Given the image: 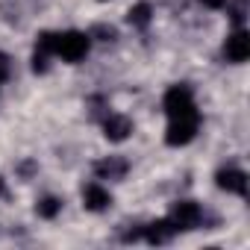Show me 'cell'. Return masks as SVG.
<instances>
[{
	"mask_svg": "<svg viewBox=\"0 0 250 250\" xmlns=\"http://www.w3.org/2000/svg\"><path fill=\"white\" fill-rule=\"evenodd\" d=\"M165 112H168V121H177V118H197V103H194V94L188 85H171L165 91V100H162Z\"/></svg>",
	"mask_w": 250,
	"mask_h": 250,
	"instance_id": "6da1fadb",
	"label": "cell"
},
{
	"mask_svg": "<svg viewBox=\"0 0 250 250\" xmlns=\"http://www.w3.org/2000/svg\"><path fill=\"white\" fill-rule=\"evenodd\" d=\"M91 47V36L80 33V30H68V33H56V56H62L65 62H80L85 59Z\"/></svg>",
	"mask_w": 250,
	"mask_h": 250,
	"instance_id": "7a4b0ae2",
	"label": "cell"
},
{
	"mask_svg": "<svg viewBox=\"0 0 250 250\" xmlns=\"http://www.w3.org/2000/svg\"><path fill=\"white\" fill-rule=\"evenodd\" d=\"M168 221L174 224L177 232H188V229H197V227H200L203 209H200V203H194V200H180V203L171 209V218H168Z\"/></svg>",
	"mask_w": 250,
	"mask_h": 250,
	"instance_id": "3957f363",
	"label": "cell"
},
{
	"mask_svg": "<svg viewBox=\"0 0 250 250\" xmlns=\"http://www.w3.org/2000/svg\"><path fill=\"white\" fill-rule=\"evenodd\" d=\"M197 127H200V115H197V118H177V121H168L165 142H168L171 147H183V145H188V142L197 136Z\"/></svg>",
	"mask_w": 250,
	"mask_h": 250,
	"instance_id": "277c9868",
	"label": "cell"
},
{
	"mask_svg": "<svg viewBox=\"0 0 250 250\" xmlns=\"http://www.w3.org/2000/svg\"><path fill=\"white\" fill-rule=\"evenodd\" d=\"M224 56H227V62H232V65L247 62V56H250V33H247L244 27H238V30L224 42Z\"/></svg>",
	"mask_w": 250,
	"mask_h": 250,
	"instance_id": "5b68a950",
	"label": "cell"
},
{
	"mask_svg": "<svg viewBox=\"0 0 250 250\" xmlns=\"http://www.w3.org/2000/svg\"><path fill=\"white\" fill-rule=\"evenodd\" d=\"M53 56H56V33H47V30H44V33H39V39H36L33 71H36V74H44Z\"/></svg>",
	"mask_w": 250,
	"mask_h": 250,
	"instance_id": "8992f818",
	"label": "cell"
},
{
	"mask_svg": "<svg viewBox=\"0 0 250 250\" xmlns=\"http://www.w3.org/2000/svg\"><path fill=\"white\" fill-rule=\"evenodd\" d=\"M133 133V121L127 115H121V112H109L103 118V136L109 142H124V139H130Z\"/></svg>",
	"mask_w": 250,
	"mask_h": 250,
	"instance_id": "52a82bcc",
	"label": "cell"
},
{
	"mask_svg": "<svg viewBox=\"0 0 250 250\" xmlns=\"http://www.w3.org/2000/svg\"><path fill=\"white\" fill-rule=\"evenodd\" d=\"M215 180H218V188H224L227 194H238V197L247 194V174L238 168H224V171H218Z\"/></svg>",
	"mask_w": 250,
	"mask_h": 250,
	"instance_id": "ba28073f",
	"label": "cell"
},
{
	"mask_svg": "<svg viewBox=\"0 0 250 250\" xmlns=\"http://www.w3.org/2000/svg\"><path fill=\"white\" fill-rule=\"evenodd\" d=\"M127 171H130V165H127V159H124V156H103V159L94 162L97 180H124V174H127Z\"/></svg>",
	"mask_w": 250,
	"mask_h": 250,
	"instance_id": "9c48e42d",
	"label": "cell"
},
{
	"mask_svg": "<svg viewBox=\"0 0 250 250\" xmlns=\"http://www.w3.org/2000/svg\"><path fill=\"white\" fill-rule=\"evenodd\" d=\"M83 203H85L88 212H103V209L112 206V194H109L100 183H88V186L83 188Z\"/></svg>",
	"mask_w": 250,
	"mask_h": 250,
	"instance_id": "30bf717a",
	"label": "cell"
},
{
	"mask_svg": "<svg viewBox=\"0 0 250 250\" xmlns=\"http://www.w3.org/2000/svg\"><path fill=\"white\" fill-rule=\"evenodd\" d=\"M174 224L168 221V218H162V221H153V224H147V227H142V235L150 241V244H168L171 238H174Z\"/></svg>",
	"mask_w": 250,
	"mask_h": 250,
	"instance_id": "8fae6325",
	"label": "cell"
},
{
	"mask_svg": "<svg viewBox=\"0 0 250 250\" xmlns=\"http://www.w3.org/2000/svg\"><path fill=\"white\" fill-rule=\"evenodd\" d=\"M127 18H130V24H133V27L147 30V27H150V21H153V6L142 0V3H136V6L130 9V15H127Z\"/></svg>",
	"mask_w": 250,
	"mask_h": 250,
	"instance_id": "7c38bea8",
	"label": "cell"
},
{
	"mask_svg": "<svg viewBox=\"0 0 250 250\" xmlns=\"http://www.w3.org/2000/svg\"><path fill=\"white\" fill-rule=\"evenodd\" d=\"M36 212H39V218H47V221H53L59 212H62V200L59 197H42L39 203H36Z\"/></svg>",
	"mask_w": 250,
	"mask_h": 250,
	"instance_id": "4fadbf2b",
	"label": "cell"
},
{
	"mask_svg": "<svg viewBox=\"0 0 250 250\" xmlns=\"http://www.w3.org/2000/svg\"><path fill=\"white\" fill-rule=\"evenodd\" d=\"M227 15H229V21H232V27L238 30V27H244V21H247V0H227Z\"/></svg>",
	"mask_w": 250,
	"mask_h": 250,
	"instance_id": "5bb4252c",
	"label": "cell"
},
{
	"mask_svg": "<svg viewBox=\"0 0 250 250\" xmlns=\"http://www.w3.org/2000/svg\"><path fill=\"white\" fill-rule=\"evenodd\" d=\"M91 39H100V42H115L118 39V30L115 27H106V24H97L91 30Z\"/></svg>",
	"mask_w": 250,
	"mask_h": 250,
	"instance_id": "9a60e30c",
	"label": "cell"
},
{
	"mask_svg": "<svg viewBox=\"0 0 250 250\" xmlns=\"http://www.w3.org/2000/svg\"><path fill=\"white\" fill-rule=\"evenodd\" d=\"M9 77H12V59L0 50V83H6Z\"/></svg>",
	"mask_w": 250,
	"mask_h": 250,
	"instance_id": "2e32d148",
	"label": "cell"
},
{
	"mask_svg": "<svg viewBox=\"0 0 250 250\" xmlns=\"http://www.w3.org/2000/svg\"><path fill=\"white\" fill-rule=\"evenodd\" d=\"M203 6H209V9H224L227 0H203Z\"/></svg>",
	"mask_w": 250,
	"mask_h": 250,
	"instance_id": "e0dca14e",
	"label": "cell"
},
{
	"mask_svg": "<svg viewBox=\"0 0 250 250\" xmlns=\"http://www.w3.org/2000/svg\"><path fill=\"white\" fill-rule=\"evenodd\" d=\"M0 194H3V180H0Z\"/></svg>",
	"mask_w": 250,
	"mask_h": 250,
	"instance_id": "ac0fdd59",
	"label": "cell"
}]
</instances>
